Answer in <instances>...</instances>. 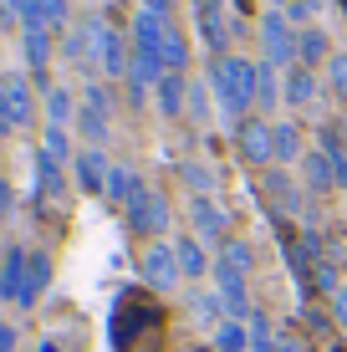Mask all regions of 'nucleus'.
Masks as SVG:
<instances>
[{"label":"nucleus","instance_id":"5701e85b","mask_svg":"<svg viewBox=\"0 0 347 352\" xmlns=\"http://www.w3.org/2000/svg\"><path fill=\"white\" fill-rule=\"evenodd\" d=\"M214 347L220 352H250V327L245 322H220L214 327Z\"/></svg>","mask_w":347,"mask_h":352},{"label":"nucleus","instance_id":"b1692460","mask_svg":"<svg viewBox=\"0 0 347 352\" xmlns=\"http://www.w3.org/2000/svg\"><path fill=\"white\" fill-rule=\"evenodd\" d=\"M276 102H281L276 67H271V62H256V107H276Z\"/></svg>","mask_w":347,"mask_h":352},{"label":"nucleus","instance_id":"cd10ccee","mask_svg":"<svg viewBox=\"0 0 347 352\" xmlns=\"http://www.w3.org/2000/svg\"><path fill=\"white\" fill-rule=\"evenodd\" d=\"M250 352H276V342H271V317H266V311H250Z\"/></svg>","mask_w":347,"mask_h":352},{"label":"nucleus","instance_id":"79ce46f5","mask_svg":"<svg viewBox=\"0 0 347 352\" xmlns=\"http://www.w3.org/2000/svg\"><path fill=\"white\" fill-rule=\"evenodd\" d=\"M205 6H220V0H194V10H205Z\"/></svg>","mask_w":347,"mask_h":352},{"label":"nucleus","instance_id":"ea45409f","mask_svg":"<svg viewBox=\"0 0 347 352\" xmlns=\"http://www.w3.org/2000/svg\"><path fill=\"white\" fill-rule=\"evenodd\" d=\"M143 10H153V16H169V0H143Z\"/></svg>","mask_w":347,"mask_h":352},{"label":"nucleus","instance_id":"f704fd0d","mask_svg":"<svg viewBox=\"0 0 347 352\" xmlns=\"http://www.w3.org/2000/svg\"><path fill=\"white\" fill-rule=\"evenodd\" d=\"M332 322H337L342 332H347V286H337V291H332Z\"/></svg>","mask_w":347,"mask_h":352},{"label":"nucleus","instance_id":"39448f33","mask_svg":"<svg viewBox=\"0 0 347 352\" xmlns=\"http://www.w3.org/2000/svg\"><path fill=\"white\" fill-rule=\"evenodd\" d=\"M260 41H266V62L271 67H296V62H302V52H296L302 36L291 31L286 16H266V21H260Z\"/></svg>","mask_w":347,"mask_h":352},{"label":"nucleus","instance_id":"f8f14e48","mask_svg":"<svg viewBox=\"0 0 347 352\" xmlns=\"http://www.w3.org/2000/svg\"><path fill=\"white\" fill-rule=\"evenodd\" d=\"M26 265H31L26 250H5V265H0V296L5 301H21V291H26Z\"/></svg>","mask_w":347,"mask_h":352},{"label":"nucleus","instance_id":"9d476101","mask_svg":"<svg viewBox=\"0 0 347 352\" xmlns=\"http://www.w3.org/2000/svg\"><path fill=\"white\" fill-rule=\"evenodd\" d=\"M317 92H322V82H317L312 67H291V72H286V87H281L286 107H312Z\"/></svg>","mask_w":347,"mask_h":352},{"label":"nucleus","instance_id":"2eb2a0df","mask_svg":"<svg viewBox=\"0 0 347 352\" xmlns=\"http://www.w3.org/2000/svg\"><path fill=\"white\" fill-rule=\"evenodd\" d=\"M174 256H179V271H184V276H194V281L214 271V261H210L205 240H194V235H189V240H179V245H174Z\"/></svg>","mask_w":347,"mask_h":352},{"label":"nucleus","instance_id":"f257e3e1","mask_svg":"<svg viewBox=\"0 0 347 352\" xmlns=\"http://www.w3.org/2000/svg\"><path fill=\"white\" fill-rule=\"evenodd\" d=\"M107 332H113V352H143L153 337H164V307L148 301L143 291H123Z\"/></svg>","mask_w":347,"mask_h":352},{"label":"nucleus","instance_id":"a878e982","mask_svg":"<svg viewBox=\"0 0 347 352\" xmlns=\"http://www.w3.org/2000/svg\"><path fill=\"white\" fill-rule=\"evenodd\" d=\"M36 184H41V194H62V189H67L62 164H52L46 153H36Z\"/></svg>","mask_w":347,"mask_h":352},{"label":"nucleus","instance_id":"f3484780","mask_svg":"<svg viewBox=\"0 0 347 352\" xmlns=\"http://www.w3.org/2000/svg\"><path fill=\"white\" fill-rule=\"evenodd\" d=\"M52 286V256L46 250H36L31 265H26V291H21V307H36V296Z\"/></svg>","mask_w":347,"mask_h":352},{"label":"nucleus","instance_id":"412c9836","mask_svg":"<svg viewBox=\"0 0 347 352\" xmlns=\"http://www.w3.org/2000/svg\"><path fill=\"white\" fill-rule=\"evenodd\" d=\"M26 62H31L36 77H41L46 62H52V31H46V26H31L26 31Z\"/></svg>","mask_w":347,"mask_h":352},{"label":"nucleus","instance_id":"2f4dec72","mask_svg":"<svg viewBox=\"0 0 347 352\" xmlns=\"http://www.w3.org/2000/svg\"><path fill=\"white\" fill-rule=\"evenodd\" d=\"M220 311H225V301H220V296H210V291H205V296H194V317L205 322V327L220 317Z\"/></svg>","mask_w":347,"mask_h":352},{"label":"nucleus","instance_id":"0eeeda50","mask_svg":"<svg viewBox=\"0 0 347 352\" xmlns=\"http://www.w3.org/2000/svg\"><path fill=\"white\" fill-rule=\"evenodd\" d=\"M138 265H143V281L159 286V291H174V286H179V276H184V271H179L174 245H159V240L143 250V261H138Z\"/></svg>","mask_w":347,"mask_h":352},{"label":"nucleus","instance_id":"c756f323","mask_svg":"<svg viewBox=\"0 0 347 352\" xmlns=\"http://www.w3.org/2000/svg\"><path fill=\"white\" fill-rule=\"evenodd\" d=\"M184 184L194 189V199H210V189H214V174H210V168H199V164H184Z\"/></svg>","mask_w":347,"mask_h":352},{"label":"nucleus","instance_id":"c9c22d12","mask_svg":"<svg viewBox=\"0 0 347 352\" xmlns=\"http://www.w3.org/2000/svg\"><path fill=\"white\" fill-rule=\"evenodd\" d=\"M281 16H286V21H306V16H312V0H286Z\"/></svg>","mask_w":347,"mask_h":352},{"label":"nucleus","instance_id":"c03bdc74","mask_svg":"<svg viewBox=\"0 0 347 352\" xmlns=\"http://www.w3.org/2000/svg\"><path fill=\"white\" fill-rule=\"evenodd\" d=\"M235 6H240V10H245V6H250V0H235Z\"/></svg>","mask_w":347,"mask_h":352},{"label":"nucleus","instance_id":"72a5a7b5","mask_svg":"<svg viewBox=\"0 0 347 352\" xmlns=\"http://www.w3.org/2000/svg\"><path fill=\"white\" fill-rule=\"evenodd\" d=\"M87 107H98V113H113V87L92 82V87H87Z\"/></svg>","mask_w":347,"mask_h":352},{"label":"nucleus","instance_id":"ddd939ff","mask_svg":"<svg viewBox=\"0 0 347 352\" xmlns=\"http://www.w3.org/2000/svg\"><path fill=\"white\" fill-rule=\"evenodd\" d=\"M199 36H205V46L214 56H230V26H225L220 6H205L199 10Z\"/></svg>","mask_w":347,"mask_h":352},{"label":"nucleus","instance_id":"4be33fe9","mask_svg":"<svg viewBox=\"0 0 347 352\" xmlns=\"http://www.w3.org/2000/svg\"><path fill=\"white\" fill-rule=\"evenodd\" d=\"M276 159L281 164H302L306 153H302V128L296 123H276Z\"/></svg>","mask_w":347,"mask_h":352},{"label":"nucleus","instance_id":"6e6552de","mask_svg":"<svg viewBox=\"0 0 347 352\" xmlns=\"http://www.w3.org/2000/svg\"><path fill=\"white\" fill-rule=\"evenodd\" d=\"M189 220H194V240H225V230H230V220H225V210L214 199H194Z\"/></svg>","mask_w":347,"mask_h":352},{"label":"nucleus","instance_id":"1a4fd4ad","mask_svg":"<svg viewBox=\"0 0 347 352\" xmlns=\"http://www.w3.org/2000/svg\"><path fill=\"white\" fill-rule=\"evenodd\" d=\"M102 77H113V82H128V72H133V52H128V41H123V31H107V41H102Z\"/></svg>","mask_w":347,"mask_h":352},{"label":"nucleus","instance_id":"9b49d317","mask_svg":"<svg viewBox=\"0 0 347 352\" xmlns=\"http://www.w3.org/2000/svg\"><path fill=\"white\" fill-rule=\"evenodd\" d=\"M107 174H113V164H107L98 148H82L77 153V184L87 194H107Z\"/></svg>","mask_w":347,"mask_h":352},{"label":"nucleus","instance_id":"4468645a","mask_svg":"<svg viewBox=\"0 0 347 352\" xmlns=\"http://www.w3.org/2000/svg\"><path fill=\"white\" fill-rule=\"evenodd\" d=\"M302 174H306V189H317V194H327V189H342L337 184V168H332V159L322 148H312L302 159Z\"/></svg>","mask_w":347,"mask_h":352},{"label":"nucleus","instance_id":"bb28decb","mask_svg":"<svg viewBox=\"0 0 347 352\" xmlns=\"http://www.w3.org/2000/svg\"><path fill=\"white\" fill-rule=\"evenodd\" d=\"M46 118H52V128H67V123H71V92H67V87H52V92H46Z\"/></svg>","mask_w":347,"mask_h":352},{"label":"nucleus","instance_id":"37998d69","mask_svg":"<svg viewBox=\"0 0 347 352\" xmlns=\"http://www.w3.org/2000/svg\"><path fill=\"white\" fill-rule=\"evenodd\" d=\"M41 352H62V347H56V342H41Z\"/></svg>","mask_w":347,"mask_h":352},{"label":"nucleus","instance_id":"f03ea898","mask_svg":"<svg viewBox=\"0 0 347 352\" xmlns=\"http://www.w3.org/2000/svg\"><path fill=\"white\" fill-rule=\"evenodd\" d=\"M210 87H214V97H220L225 118L240 128L245 107H256V62H245V56H214Z\"/></svg>","mask_w":347,"mask_h":352},{"label":"nucleus","instance_id":"393cba45","mask_svg":"<svg viewBox=\"0 0 347 352\" xmlns=\"http://www.w3.org/2000/svg\"><path fill=\"white\" fill-rule=\"evenodd\" d=\"M77 133L98 148V143L107 138V113H98V107H77Z\"/></svg>","mask_w":347,"mask_h":352},{"label":"nucleus","instance_id":"aec40b11","mask_svg":"<svg viewBox=\"0 0 347 352\" xmlns=\"http://www.w3.org/2000/svg\"><path fill=\"white\" fill-rule=\"evenodd\" d=\"M143 189V179L133 174V168H123V164H113V174H107V199H117L128 210V199H133V194Z\"/></svg>","mask_w":347,"mask_h":352},{"label":"nucleus","instance_id":"a18cd8bd","mask_svg":"<svg viewBox=\"0 0 347 352\" xmlns=\"http://www.w3.org/2000/svg\"><path fill=\"white\" fill-rule=\"evenodd\" d=\"M281 6H286V0H281Z\"/></svg>","mask_w":347,"mask_h":352},{"label":"nucleus","instance_id":"6ab92c4d","mask_svg":"<svg viewBox=\"0 0 347 352\" xmlns=\"http://www.w3.org/2000/svg\"><path fill=\"white\" fill-rule=\"evenodd\" d=\"M296 52H302V67H322V62H332L327 31H317V26H306V31H302V41H296Z\"/></svg>","mask_w":347,"mask_h":352},{"label":"nucleus","instance_id":"7c9ffc66","mask_svg":"<svg viewBox=\"0 0 347 352\" xmlns=\"http://www.w3.org/2000/svg\"><path fill=\"white\" fill-rule=\"evenodd\" d=\"M189 113L205 123L210 118V82H189Z\"/></svg>","mask_w":347,"mask_h":352},{"label":"nucleus","instance_id":"c85d7f7f","mask_svg":"<svg viewBox=\"0 0 347 352\" xmlns=\"http://www.w3.org/2000/svg\"><path fill=\"white\" fill-rule=\"evenodd\" d=\"M41 153L52 164H67L71 159V143H67V128H46V143H41Z\"/></svg>","mask_w":347,"mask_h":352},{"label":"nucleus","instance_id":"4c0bfd02","mask_svg":"<svg viewBox=\"0 0 347 352\" xmlns=\"http://www.w3.org/2000/svg\"><path fill=\"white\" fill-rule=\"evenodd\" d=\"M0 352H16V327L0 322Z\"/></svg>","mask_w":347,"mask_h":352},{"label":"nucleus","instance_id":"a19ab883","mask_svg":"<svg viewBox=\"0 0 347 352\" xmlns=\"http://www.w3.org/2000/svg\"><path fill=\"white\" fill-rule=\"evenodd\" d=\"M276 352H306L302 342H291V337H286V342H276Z\"/></svg>","mask_w":347,"mask_h":352},{"label":"nucleus","instance_id":"dca6fc26","mask_svg":"<svg viewBox=\"0 0 347 352\" xmlns=\"http://www.w3.org/2000/svg\"><path fill=\"white\" fill-rule=\"evenodd\" d=\"M159 56H164V72H179L184 77V67H189V41H184V31L174 26H164V41H159Z\"/></svg>","mask_w":347,"mask_h":352},{"label":"nucleus","instance_id":"58836bf2","mask_svg":"<svg viewBox=\"0 0 347 352\" xmlns=\"http://www.w3.org/2000/svg\"><path fill=\"white\" fill-rule=\"evenodd\" d=\"M5 214H10V184L0 179V225H5Z\"/></svg>","mask_w":347,"mask_h":352},{"label":"nucleus","instance_id":"423d86ee","mask_svg":"<svg viewBox=\"0 0 347 352\" xmlns=\"http://www.w3.org/2000/svg\"><path fill=\"white\" fill-rule=\"evenodd\" d=\"M235 148H240L245 164H271V159H276V123H256V118H245V123L235 128Z\"/></svg>","mask_w":347,"mask_h":352},{"label":"nucleus","instance_id":"a211bd4d","mask_svg":"<svg viewBox=\"0 0 347 352\" xmlns=\"http://www.w3.org/2000/svg\"><path fill=\"white\" fill-rule=\"evenodd\" d=\"M153 92H159V113L164 118H179V113H184V102H189V82L179 77V72H169Z\"/></svg>","mask_w":347,"mask_h":352},{"label":"nucleus","instance_id":"7ed1b4c3","mask_svg":"<svg viewBox=\"0 0 347 352\" xmlns=\"http://www.w3.org/2000/svg\"><path fill=\"white\" fill-rule=\"evenodd\" d=\"M36 118V92L21 72H5L0 77V133H16Z\"/></svg>","mask_w":347,"mask_h":352},{"label":"nucleus","instance_id":"20e7f679","mask_svg":"<svg viewBox=\"0 0 347 352\" xmlns=\"http://www.w3.org/2000/svg\"><path fill=\"white\" fill-rule=\"evenodd\" d=\"M128 230H138V235H164V230H169V199L143 184L133 199H128Z\"/></svg>","mask_w":347,"mask_h":352},{"label":"nucleus","instance_id":"473e14b6","mask_svg":"<svg viewBox=\"0 0 347 352\" xmlns=\"http://www.w3.org/2000/svg\"><path fill=\"white\" fill-rule=\"evenodd\" d=\"M327 82L337 87V97L347 102V56H332V62H327Z\"/></svg>","mask_w":347,"mask_h":352},{"label":"nucleus","instance_id":"e433bc0d","mask_svg":"<svg viewBox=\"0 0 347 352\" xmlns=\"http://www.w3.org/2000/svg\"><path fill=\"white\" fill-rule=\"evenodd\" d=\"M317 286L322 291H337V271H332L327 261H317Z\"/></svg>","mask_w":347,"mask_h":352}]
</instances>
